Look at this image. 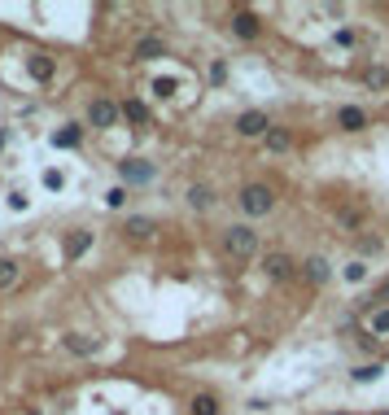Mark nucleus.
<instances>
[{
	"instance_id": "nucleus-22",
	"label": "nucleus",
	"mask_w": 389,
	"mask_h": 415,
	"mask_svg": "<svg viewBox=\"0 0 389 415\" xmlns=\"http://www.w3.org/2000/svg\"><path fill=\"white\" fill-rule=\"evenodd\" d=\"M363 83H368V88H385V83H389V70H381V66H372L368 75H363Z\"/></svg>"
},
{
	"instance_id": "nucleus-20",
	"label": "nucleus",
	"mask_w": 389,
	"mask_h": 415,
	"mask_svg": "<svg viewBox=\"0 0 389 415\" xmlns=\"http://www.w3.org/2000/svg\"><path fill=\"white\" fill-rule=\"evenodd\" d=\"M337 223H341V228H363V210L341 206V210H337Z\"/></svg>"
},
{
	"instance_id": "nucleus-8",
	"label": "nucleus",
	"mask_w": 389,
	"mask_h": 415,
	"mask_svg": "<svg viewBox=\"0 0 389 415\" xmlns=\"http://www.w3.org/2000/svg\"><path fill=\"white\" fill-rule=\"evenodd\" d=\"M337 123L346 127V132H363V127H368V114H363L359 105H341V110H337Z\"/></svg>"
},
{
	"instance_id": "nucleus-16",
	"label": "nucleus",
	"mask_w": 389,
	"mask_h": 415,
	"mask_svg": "<svg viewBox=\"0 0 389 415\" xmlns=\"http://www.w3.org/2000/svg\"><path fill=\"white\" fill-rule=\"evenodd\" d=\"M263 145H267V149H271V153H285V149H289V145H293V136H289V132H285V127H271V132H267V136H263Z\"/></svg>"
},
{
	"instance_id": "nucleus-4",
	"label": "nucleus",
	"mask_w": 389,
	"mask_h": 415,
	"mask_svg": "<svg viewBox=\"0 0 389 415\" xmlns=\"http://www.w3.org/2000/svg\"><path fill=\"white\" fill-rule=\"evenodd\" d=\"M119 118H123V110H119L114 101H92V105H88V123L101 127V132H105V127H114Z\"/></svg>"
},
{
	"instance_id": "nucleus-13",
	"label": "nucleus",
	"mask_w": 389,
	"mask_h": 415,
	"mask_svg": "<svg viewBox=\"0 0 389 415\" xmlns=\"http://www.w3.org/2000/svg\"><path fill=\"white\" fill-rule=\"evenodd\" d=\"M92 249V232H70V241H66V258L75 263V258H84Z\"/></svg>"
},
{
	"instance_id": "nucleus-11",
	"label": "nucleus",
	"mask_w": 389,
	"mask_h": 415,
	"mask_svg": "<svg viewBox=\"0 0 389 415\" xmlns=\"http://www.w3.org/2000/svg\"><path fill=\"white\" fill-rule=\"evenodd\" d=\"M27 70H31V79H35V83H49V79H53V57L31 53V57H27Z\"/></svg>"
},
{
	"instance_id": "nucleus-10",
	"label": "nucleus",
	"mask_w": 389,
	"mask_h": 415,
	"mask_svg": "<svg viewBox=\"0 0 389 415\" xmlns=\"http://www.w3.org/2000/svg\"><path fill=\"white\" fill-rule=\"evenodd\" d=\"M119 175H123L127 184H149V180H153V166H149V162H123Z\"/></svg>"
},
{
	"instance_id": "nucleus-5",
	"label": "nucleus",
	"mask_w": 389,
	"mask_h": 415,
	"mask_svg": "<svg viewBox=\"0 0 389 415\" xmlns=\"http://www.w3.org/2000/svg\"><path fill=\"white\" fill-rule=\"evenodd\" d=\"M237 132L250 136V140H254V136H267V132H271V118H267L263 110H245V114L237 118Z\"/></svg>"
},
{
	"instance_id": "nucleus-27",
	"label": "nucleus",
	"mask_w": 389,
	"mask_h": 415,
	"mask_svg": "<svg viewBox=\"0 0 389 415\" xmlns=\"http://www.w3.org/2000/svg\"><path fill=\"white\" fill-rule=\"evenodd\" d=\"M153 92H158V97H171L175 83H171V79H158V83H153Z\"/></svg>"
},
{
	"instance_id": "nucleus-21",
	"label": "nucleus",
	"mask_w": 389,
	"mask_h": 415,
	"mask_svg": "<svg viewBox=\"0 0 389 415\" xmlns=\"http://www.w3.org/2000/svg\"><path fill=\"white\" fill-rule=\"evenodd\" d=\"M53 145H57V149L79 145V132H75V127H62V132H53Z\"/></svg>"
},
{
	"instance_id": "nucleus-23",
	"label": "nucleus",
	"mask_w": 389,
	"mask_h": 415,
	"mask_svg": "<svg viewBox=\"0 0 389 415\" xmlns=\"http://www.w3.org/2000/svg\"><path fill=\"white\" fill-rule=\"evenodd\" d=\"M381 302H389V280H385V284H376L368 298H363V306H381Z\"/></svg>"
},
{
	"instance_id": "nucleus-25",
	"label": "nucleus",
	"mask_w": 389,
	"mask_h": 415,
	"mask_svg": "<svg viewBox=\"0 0 389 415\" xmlns=\"http://www.w3.org/2000/svg\"><path fill=\"white\" fill-rule=\"evenodd\" d=\"M381 372H385L381 363H363L359 372H355V381H376V376H381Z\"/></svg>"
},
{
	"instance_id": "nucleus-9",
	"label": "nucleus",
	"mask_w": 389,
	"mask_h": 415,
	"mask_svg": "<svg viewBox=\"0 0 389 415\" xmlns=\"http://www.w3.org/2000/svg\"><path fill=\"white\" fill-rule=\"evenodd\" d=\"M123 236H127V241H149V236H153V219L132 215V219L123 223Z\"/></svg>"
},
{
	"instance_id": "nucleus-15",
	"label": "nucleus",
	"mask_w": 389,
	"mask_h": 415,
	"mask_svg": "<svg viewBox=\"0 0 389 415\" xmlns=\"http://www.w3.org/2000/svg\"><path fill=\"white\" fill-rule=\"evenodd\" d=\"M66 350H70V354H84V359H88V354H97V341L84 337V332H70V337H66Z\"/></svg>"
},
{
	"instance_id": "nucleus-17",
	"label": "nucleus",
	"mask_w": 389,
	"mask_h": 415,
	"mask_svg": "<svg viewBox=\"0 0 389 415\" xmlns=\"http://www.w3.org/2000/svg\"><path fill=\"white\" fill-rule=\"evenodd\" d=\"M119 110H123V118H127L132 127H145V123H149V110H145L140 101H127V105H119Z\"/></svg>"
},
{
	"instance_id": "nucleus-19",
	"label": "nucleus",
	"mask_w": 389,
	"mask_h": 415,
	"mask_svg": "<svg viewBox=\"0 0 389 415\" xmlns=\"http://www.w3.org/2000/svg\"><path fill=\"white\" fill-rule=\"evenodd\" d=\"M18 284V263L14 258H0V289H14Z\"/></svg>"
},
{
	"instance_id": "nucleus-3",
	"label": "nucleus",
	"mask_w": 389,
	"mask_h": 415,
	"mask_svg": "<svg viewBox=\"0 0 389 415\" xmlns=\"http://www.w3.org/2000/svg\"><path fill=\"white\" fill-rule=\"evenodd\" d=\"M263 271H267V276L276 280V284H285V280H293L298 263H293V258L285 254V249H276V254H267V258H263Z\"/></svg>"
},
{
	"instance_id": "nucleus-24",
	"label": "nucleus",
	"mask_w": 389,
	"mask_h": 415,
	"mask_svg": "<svg viewBox=\"0 0 389 415\" xmlns=\"http://www.w3.org/2000/svg\"><path fill=\"white\" fill-rule=\"evenodd\" d=\"M372 332H389V306H376L372 311Z\"/></svg>"
},
{
	"instance_id": "nucleus-28",
	"label": "nucleus",
	"mask_w": 389,
	"mask_h": 415,
	"mask_svg": "<svg viewBox=\"0 0 389 415\" xmlns=\"http://www.w3.org/2000/svg\"><path fill=\"white\" fill-rule=\"evenodd\" d=\"M381 249H385V245L376 241V236H363V254H381Z\"/></svg>"
},
{
	"instance_id": "nucleus-12",
	"label": "nucleus",
	"mask_w": 389,
	"mask_h": 415,
	"mask_svg": "<svg viewBox=\"0 0 389 415\" xmlns=\"http://www.w3.org/2000/svg\"><path fill=\"white\" fill-rule=\"evenodd\" d=\"M188 206H193V210H210V206H215V188H210V184H193V188H188Z\"/></svg>"
},
{
	"instance_id": "nucleus-7",
	"label": "nucleus",
	"mask_w": 389,
	"mask_h": 415,
	"mask_svg": "<svg viewBox=\"0 0 389 415\" xmlns=\"http://www.w3.org/2000/svg\"><path fill=\"white\" fill-rule=\"evenodd\" d=\"M302 276H306V284H324L328 276H333V267H328V258L315 254V258H306V263H302Z\"/></svg>"
},
{
	"instance_id": "nucleus-14",
	"label": "nucleus",
	"mask_w": 389,
	"mask_h": 415,
	"mask_svg": "<svg viewBox=\"0 0 389 415\" xmlns=\"http://www.w3.org/2000/svg\"><path fill=\"white\" fill-rule=\"evenodd\" d=\"M136 57H140V62H158V57H167V44L149 35V40H140V44H136Z\"/></svg>"
},
{
	"instance_id": "nucleus-26",
	"label": "nucleus",
	"mask_w": 389,
	"mask_h": 415,
	"mask_svg": "<svg viewBox=\"0 0 389 415\" xmlns=\"http://www.w3.org/2000/svg\"><path fill=\"white\" fill-rule=\"evenodd\" d=\"M363 276H368V267H363V263H350L346 267V280H363Z\"/></svg>"
},
{
	"instance_id": "nucleus-6",
	"label": "nucleus",
	"mask_w": 389,
	"mask_h": 415,
	"mask_svg": "<svg viewBox=\"0 0 389 415\" xmlns=\"http://www.w3.org/2000/svg\"><path fill=\"white\" fill-rule=\"evenodd\" d=\"M232 35H241V40H254L258 35V14L254 9H237V14H232Z\"/></svg>"
},
{
	"instance_id": "nucleus-1",
	"label": "nucleus",
	"mask_w": 389,
	"mask_h": 415,
	"mask_svg": "<svg viewBox=\"0 0 389 415\" xmlns=\"http://www.w3.org/2000/svg\"><path fill=\"white\" fill-rule=\"evenodd\" d=\"M223 254L232 258V263H250L258 254V232L250 223H232V228H223Z\"/></svg>"
},
{
	"instance_id": "nucleus-18",
	"label": "nucleus",
	"mask_w": 389,
	"mask_h": 415,
	"mask_svg": "<svg viewBox=\"0 0 389 415\" xmlns=\"http://www.w3.org/2000/svg\"><path fill=\"white\" fill-rule=\"evenodd\" d=\"M188 407H193V415H219V398L215 394H197Z\"/></svg>"
},
{
	"instance_id": "nucleus-2",
	"label": "nucleus",
	"mask_w": 389,
	"mask_h": 415,
	"mask_svg": "<svg viewBox=\"0 0 389 415\" xmlns=\"http://www.w3.org/2000/svg\"><path fill=\"white\" fill-rule=\"evenodd\" d=\"M237 201H241V210L250 219H267L271 210H276V188H267V184H245L241 193H237Z\"/></svg>"
}]
</instances>
